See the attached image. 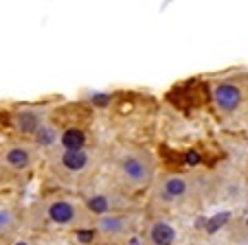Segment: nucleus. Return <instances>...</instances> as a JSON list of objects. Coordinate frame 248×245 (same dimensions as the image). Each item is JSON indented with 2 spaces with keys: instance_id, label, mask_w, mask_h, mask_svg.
<instances>
[{
  "instance_id": "nucleus-9",
  "label": "nucleus",
  "mask_w": 248,
  "mask_h": 245,
  "mask_svg": "<svg viewBox=\"0 0 248 245\" xmlns=\"http://www.w3.org/2000/svg\"><path fill=\"white\" fill-rule=\"evenodd\" d=\"M125 219L119 217V215H106V217H99L97 221V232H101L106 236H119L125 232Z\"/></svg>"
},
{
  "instance_id": "nucleus-17",
  "label": "nucleus",
  "mask_w": 248,
  "mask_h": 245,
  "mask_svg": "<svg viewBox=\"0 0 248 245\" xmlns=\"http://www.w3.org/2000/svg\"><path fill=\"white\" fill-rule=\"evenodd\" d=\"M187 162L189 164H198V162H200V156H198V153H187Z\"/></svg>"
},
{
  "instance_id": "nucleus-16",
  "label": "nucleus",
  "mask_w": 248,
  "mask_h": 245,
  "mask_svg": "<svg viewBox=\"0 0 248 245\" xmlns=\"http://www.w3.org/2000/svg\"><path fill=\"white\" fill-rule=\"evenodd\" d=\"M226 219H229V213H222V215H217V217H213L211 219V223H209V232H216L217 228L226 221Z\"/></svg>"
},
{
  "instance_id": "nucleus-1",
  "label": "nucleus",
  "mask_w": 248,
  "mask_h": 245,
  "mask_svg": "<svg viewBox=\"0 0 248 245\" xmlns=\"http://www.w3.org/2000/svg\"><path fill=\"white\" fill-rule=\"evenodd\" d=\"M119 171H121V177L127 182L130 186H145L152 182V175H154V167L147 156L143 153H127V156L121 158L119 162Z\"/></svg>"
},
{
  "instance_id": "nucleus-15",
  "label": "nucleus",
  "mask_w": 248,
  "mask_h": 245,
  "mask_svg": "<svg viewBox=\"0 0 248 245\" xmlns=\"http://www.w3.org/2000/svg\"><path fill=\"white\" fill-rule=\"evenodd\" d=\"M90 101H93V105L97 107V110H103V107L110 105V97H108V94H103V92L93 94V97H90Z\"/></svg>"
},
{
  "instance_id": "nucleus-8",
  "label": "nucleus",
  "mask_w": 248,
  "mask_h": 245,
  "mask_svg": "<svg viewBox=\"0 0 248 245\" xmlns=\"http://www.w3.org/2000/svg\"><path fill=\"white\" fill-rule=\"evenodd\" d=\"M60 164L70 173H79L90 164V156L86 151H64L60 156Z\"/></svg>"
},
{
  "instance_id": "nucleus-4",
  "label": "nucleus",
  "mask_w": 248,
  "mask_h": 245,
  "mask_svg": "<svg viewBox=\"0 0 248 245\" xmlns=\"http://www.w3.org/2000/svg\"><path fill=\"white\" fill-rule=\"evenodd\" d=\"M75 217H77V208L66 199H57V202H53L48 206V219L53 223H57V226H68V223L75 221Z\"/></svg>"
},
{
  "instance_id": "nucleus-7",
  "label": "nucleus",
  "mask_w": 248,
  "mask_h": 245,
  "mask_svg": "<svg viewBox=\"0 0 248 245\" xmlns=\"http://www.w3.org/2000/svg\"><path fill=\"white\" fill-rule=\"evenodd\" d=\"M60 144L64 147V151H84L86 147V131L81 127H68L62 131Z\"/></svg>"
},
{
  "instance_id": "nucleus-10",
  "label": "nucleus",
  "mask_w": 248,
  "mask_h": 245,
  "mask_svg": "<svg viewBox=\"0 0 248 245\" xmlns=\"http://www.w3.org/2000/svg\"><path fill=\"white\" fill-rule=\"evenodd\" d=\"M5 164L14 171H24L31 167V151L24 147H11L5 153Z\"/></svg>"
},
{
  "instance_id": "nucleus-5",
  "label": "nucleus",
  "mask_w": 248,
  "mask_h": 245,
  "mask_svg": "<svg viewBox=\"0 0 248 245\" xmlns=\"http://www.w3.org/2000/svg\"><path fill=\"white\" fill-rule=\"evenodd\" d=\"M176 236H178V232H176V228H173L169 221L158 219V221H154L150 226L152 245H173L176 243Z\"/></svg>"
},
{
  "instance_id": "nucleus-6",
  "label": "nucleus",
  "mask_w": 248,
  "mask_h": 245,
  "mask_svg": "<svg viewBox=\"0 0 248 245\" xmlns=\"http://www.w3.org/2000/svg\"><path fill=\"white\" fill-rule=\"evenodd\" d=\"M14 125L18 131H22V134H29V136H35L38 134V130L42 127V120H40L38 112L33 110H22L18 112V114L14 116Z\"/></svg>"
},
{
  "instance_id": "nucleus-18",
  "label": "nucleus",
  "mask_w": 248,
  "mask_h": 245,
  "mask_svg": "<svg viewBox=\"0 0 248 245\" xmlns=\"http://www.w3.org/2000/svg\"><path fill=\"white\" fill-rule=\"evenodd\" d=\"M14 245H29L27 241H18V243H14Z\"/></svg>"
},
{
  "instance_id": "nucleus-14",
  "label": "nucleus",
  "mask_w": 248,
  "mask_h": 245,
  "mask_svg": "<svg viewBox=\"0 0 248 245\" xmlns=\"http://www.w3.org/2000/svg\"><path fill=\"white\" fill-rule=\"evenodd\" d=\"M94 236H97V230H90V228H81V230H77V232H75V239L79 241L81 245L93 243Z\"/></svg>"
},
{
  "instance_id": "nucleus-13",
  "label": "nucleus",
  "mask_w": 248,
  "mask_h": 245,
  "mask_svg": "<svg viewBox=\"0 0 248 245\" xmlns=\"http://www.w3.org/2000/svg\"><path fill=\"white\" fill-rule=\"evenodd\" d=\"M16 223V215L9 208H0V232L11 230Z\"/></svg>"
},
{
  "instance_id": "nucleus-19",
  "label": "nucleus",
  "mask_w": 248,
  "mask_h": 245,
  "mask_svg": "<svg viewBox=\"0 0 248 245\" xmlns=\"http://www.w3.org/2000/svg\"><path fill=\"white\" fill-rule=\"evenodd\" d=\"M0 234H2V232H0Z\"/></svg>"
},
{
  "instance_id": "nucleus-11",
  "label": "nucleus",
  "mask_w": 248,
  "mask_h": 245,
  "mask_svg": "<svg viewBox=\"0 0 248 245\" xmlns=\"http://www.w3.org/2000/svg\"><path fill=\"white\" fill-rule=\"evenodd\" d=\"M86 206H88V210L93 215H97V217H106V215H110V208H112L108 195H93V197L86 199Z\"/></svg>"
},
{
  "instance_id": "nucleus-12",
  "label": "nucleus",
  "mask_w": 248,
  "mask_h": 245,
  "mask_svg": "<svg viewBox=\"0 0 248 245\" xmlns=\"http://www.w3.org/2000/svg\"><path fill=\"white\" fill-rule=\"evenodd\" d=\"M35 143H38L40 147H44V149L57 144V131H55V127H53V125H42L38 130V134H35Z\"/></svg>"
},
{
  "instance_id": "nucleus-2",
  "label": "nucleus",
  "mask_w": 248,
  "mask_h": 245,
  "mask_svg": "<svg viewBox=\"0 0 248 245\" xmlns=\"http://www.w3.org/2000/svg\"><path fill=\"white\" fill-rule=\"evenodd\" d=\"M211 97L220 114H233L244 103V90L237 81H217L211 88Z\"/></svg>"
},
{
  "instance_id": "nucleus-3",
  "label": "nucleus",
  "mask_w": 248,
  "mask_h": 245,
  "mask_svg": "<svg viewBox=\"0 0 248 245\" xmlns=\"http://www.w3.org/2000/svg\"><path fill=\"white\" fill-rule=\"evenodd\" d=\"M189 193V180L185 175H169L158 188V197L163 202H180Z\"/></svg>"
}]
</instances>
